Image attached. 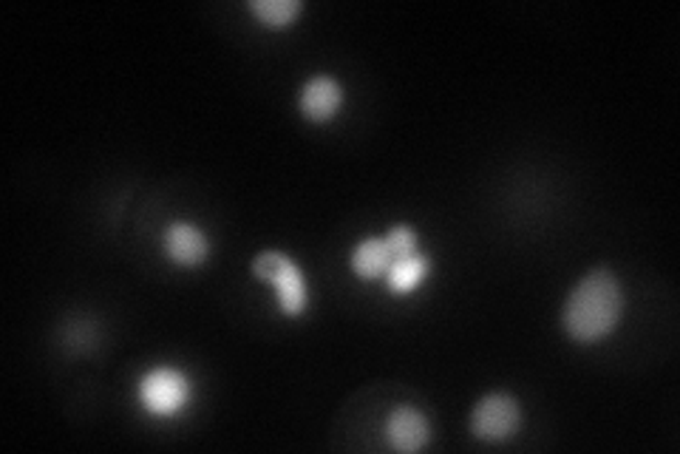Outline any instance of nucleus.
I'll return each instance as SVG.
<instances>
[{"instance_id": "obj_10", "label": "nucleus", "mask_w": 680, "mask_h": 454, "mask_svg": "<svg viewBox=\"0 0 680 454\" xmlns=\"http://www.w3.org/2000/svg\"><path fill=\"white\" fill-rule=\"evenodd\" d=\"M249 12L267 26H290L301 14V3L298 0H253Z\"/></svg>"}, {"instance_id": "obj_5", "label": "nucleus", "mask_w": 680, "mask_h": 454, "mask_svg": "<svg viewBox=\"0 0 680 454\" xmlns=\"http://www.w3.org/2000/svg\"><path fill=\"white\" fill-rule=\"evenodd\" d=\"M386 434H389V443L398 452H420L428 443V438H432V429H428L423 412L411 407H400L391 412L389 423H386Z\"/></svg>"}, {"instance_id": "obj_2", "label": "nucleus", "mask_w": 680, "mask_h": 454, "mask_svg": "<svg viewBox=\"0 0 680 454\" xmlns=\"http://www.w3.org/2000/svg\"><path fill=\"white\" fill-rule=\"evenodd\" d=\"M253 273H256L261 281H270L278 290V304L287 315H301L303 307H306V285H303V276L290 258L283 253L267 251L261 256L253 258Z\"/></svg>"}, {"instance_id": "obj_6", "label": "nucleus", "mask_w": 680, "mask_h": 454, "mask_svg": "<svg viewBox=\"0 0 680 454\" xmlns=\"http://www.w3.org/2000/svg\"><path fill=\"white\" fill-rule=\"evenodd\" d=\"M165 251H168V256L174 258L176 265L193 267L208 256V236L196 224L174 222L168 233H165Z\"/></svg>"}, {"instance_id": "obj_8", "label": "nucleus", "mask_w": 680, "mask_h": 454, "mask_svg": "<svg viewBox=\"0 0 680 454\" xmlns=\"http://www.w3.org/2000/svg\"><path fill=\"white\" fill-rule=\"evenodd\" d=\"M391 251L386 239H366L355 247V256H352V267L360 278H378L383 273H389L391 267Z\"/></svg>"}, {"instance_id": "obj_11", "label": "nucleus", "mask_w": 680, "mask_h": 454, "mask_svg": "<svg viewBox=\"0 0 680 454\" xmlns=\"http://www.w3.org/2000/svg\"><path fill=\"white\" fill-rule=\"evenodd\" d=\"M386 244H389L391 256L400 258V256H411L414 253V247H417V236H414V231L411 228H394V231L386 236Z\"/></svg>"}, {"instance_id": "obj_7", "label": "nucleus", "mask_w": 680, "mask_h": 454, "mask_svg": "<svg viewBox=\"0 0 680 454\" xmlns=\"http://www.w3.org/2000/svg\"><path fill=\"white\" fill-rule=\"evenodd\" d=\"M341 100H344L341 86L332 77H312L301 91V111L306 120L326 122L341 109Z\"/></svg>"}, {"instance_id": "obj_9", "label": "nucleus", "mask_w": 680, "mask_h": 454, "mask_svg": "<svg viewBox=\"0 0 680 454\" xmlns=\"http://www.w3.org/2000/svg\"><path fill=\"white\" fill-rule=\"evenodd\" d=\"M425 273H428V258L417 256V253L400 256L389 267V287L394 292H409L423 281Z\"/></svg>"}, {"instance_id": "obj_4", "label": "nucleus", "mask_w": 680, "mask_h": 454, "mask_svg": "<svg viewBox=\"0 0 680 454\" xmlns=\"http://www.w3.org/2000/svg\"><path fill=\"white\" fill-rule=\"evenodd\" d=\"M140 398L145 409L154 414L179 412L185 407V400H188V378L179 369H170V366L154 369L140 384Z\"/></svg>"}, {"instance_id": "obj_3", "label": "nucleus", "mask_w": 680, "mask_h": 454, "mask_svg": "<svg viewBox=\"0 0 680 454\" xmlns=\"http://www.w3.org/2000/svg\"><path fill=\"white\" fill-rule=\"evenodd\" d=\"M519 403L511 395H488L477 403L471 414V429L482 441H505L519 427Z\"/></svg>"}, {"instance_id": "obj_1", "label": "nucleus", "mask_w": 680, "mask_h": 454, "mask_svg": "<svg viewBox=\"0 0 680 454\" xmlns=\"http://www.w3.org/2000/svg\"><path fill=\"white\" fill-rule=\"evenodd\" d=\"M624 296L610 270H593L581 278L565 304V330L581 344L599 341L618 324Z\"/></svg>"}]
</instances>
